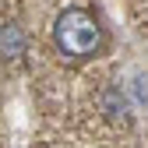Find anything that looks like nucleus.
I'll use <instances>...</instances> for the list:
<instances>
[{"label":"nucleus","instance_id":"nucleus-2","mask_svg":"<svg viewBox=\"0 0 148 148\" xmlns=\"http://www.w3.org/2000/svg\"><path fill=\"white\" fill-rule=\"evenodd\" d=\"M0 57L4 60H21L25 57V28L18 21L0 25Z\"/></svg>","mask_w":148,"mask_h":148},{"label":"nucleus","instance_id":"nucleus-1","mask_svg":"<svg viewBox=\"0 0 148 148\" xmlns=\"http://www.w3.org/2000/svg\"><path fill=\"white\" fill-rule=\"evenodd\" d=\"M49 39L57 46V53L71 64H85L92 57H99V49L106 42L102 21L88 7H64L57 18H53Z\"/></svg>","mask_w":148,"mask_h":148},{"label":"nucleus","instance_id":"nucleus-3","mask_svg":"<svg viewBox=\"0 0 148 148\" xmlns=\"http://www.w3.org/2000/svg\"><path fill=\"white\" fill-rule=\"evenodd\" d=\"M102 109H106V116H113V120L127 113V95H123L120 85H109V88L102 92Z\"/></svg>","mask_w":148,"mask_h":148}]
</instances>
